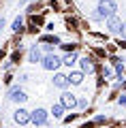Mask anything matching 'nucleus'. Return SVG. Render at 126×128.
Segmentation results:
<instances>
[{
	"mask_svg": "<svg viewBox=\"0 0 126 128\" xmlns=\"http://www.w3.org/2000/svg\"><path fill=\"white\" fill-rule=\"evenodd\" d=\"M117 11V4H115V0H100L98 6H96V11L90 15V19H94V22H100V19H109L113 17Z\"/></svg>",
	"mask_w": 126,
	"mask_h": 128,
	"instance_id": "obj_1",
	"label": "nucleus"
},
{
	"mask_svg": "<svg viewBox=\"0 0 126 128\" xmlns=\"http://www.w3.org/2000/svg\"><path fill=\"white\" fill-rule=\"evenodd\" d=\"M47 118H49V113H47L45 109H41V107H36L34 111H30V122L34 124V126H45Z\"/></svg>",
	"mask_w": 126,
	"mask_h": 128,
	"instance_id": "obj_2",
	"label": "nucleus"
},
{
	"mask_svg": "<svg viewBox=\"0 0 126 128\" xmlns=\"http://www.w3.org/2000/svg\"><path fill=\"white\" fill-rule=\"evenodd\" d=\"M41 64H43V68H45V70H58L60 64H62V60H60L56 54H47Z\"/></svg>",
	"mask_w": 126,
	"mask_h": 128,
	"instance_id": "obj_3",
	"label": "nucleus"
},
{
	"mask_svg": "<svg viewBox=\"0 0 126 128\" xmlns=\"http://www.w3.org/2000/svg\"><path fill=\"white\" fill-rule=\"evenodd\" d=\"M60 102L64 105V109H75V107H77V96L73 94V92H62Z\"/></svg>",
	"mask_w": 126,
	"mask_h": 128,
	"instance_id": "obj_4",
	"label": "nucleus"
},
{
	"mask_svg": "<svg viewBox=\"0 0 126 128\" xmlns=\"http://www.w3.org/2000/svg\"><path fill=\"white\" fill-rule=\"evenodd\" d=\"M9 98H11V100H13V102H19V105L28 100L26 92H24L22 88H17V86H15V88H11V92H9Z\"/></svg>",
	"mask_w": 126,
	"mask_h": 128,
	"instance_id": "obj_5",
	"label": "nucleus"
},
{
	"mask_svg": "<svg viewBox=\"0 0 126 128\" xmlns=\"http://www.w3.org/2000/svg\"><path fill=\"white\" fill-rule=\"evenodd\" d=\"M122 28H124V24H122V19L117 17V15H113V17L107 19V30L111 32V34H117Z\"/></svg>",
	"mask_w": 126,
	"mask_h": 128,
	"instance_id": "obj_6",
	"label": "nucleus"
},
{
	"mask_svg": "<svg viewBox=\"0 0 126 128\" xmlns=\"http://www.w3.org/2000/svg\"><path fill=\"white\" fill-rule=\"evenodd\" d=\"M13 120L19 124V126H24V124H28L30 122V111H26V109H15V113H13Z\"/></svg>",
	"mask_w": 126,
	"mask_h": 128,
	"instance_id": "obj_7",
	"label": "nucleus"
},
{
	"mask_svg": "<svg viewBox=\"0 0 126 128\" xmlns=\"http://www.w3.org/2000/svg\"><path fill=\"white\" fill-rule=\"evenodd\" d=\"M51 81H54V88H60V90H66V88L71 86V83H68V77L62 75V73H56Z\"/></svg>",
	"mask_w": 126,
	"mask_h": 128,
	"instance_id": "obj_8",
	"label": "nucleus"
},
{
	"mask_svg": "<svg viewBox=\"0 0 126 128\" xmlns=\"http://www.w3.org/2000/svg\"><path fill=\"white\" fill-rule=\"evenodd\" d=\"M66 77H68V83H71V86H81V83H83V73H81V70H73Z\"/></svg>",
	"mask_w": 126,
	"mask_h": 128,
	"instance_id": "obj_9",
	"label": "nucleus"
},
{
	"mask_svg": "<svg viewBox=\"0 0 126 128\" xmlns=\"http://www.w3.org/2000/svg\"><path fill=\"white\" fill-rule=\"evenodd\" d=\"M79 66H81V73H83V75H86V73H92V70H94V64H92V60L88 58V56L79 60Z\"/></svg>",
	"mask_w": 126,
	"mask_h": 128,
	"instance_id": "obj_10",
	"label": "nucleus"
},
{
	"mask_svg": "<svg viewBox=\"0 0 126 128\" xmlns=\"http://www.w3.org/2000/svg\"><path fill=\"white\" fill-rule=\"evenodd\" d=\"M28 60H30V62H43V54H41V49L39 47H32L30 49V54H28Z\"/></svg>",
	"mask_w": 126,
	"mask_h": 128,
	"instance_id": "obj_11",
	"label": "nucleus"
},
{
	"mask_svg": "<svg viewBox=\"0 0 126 128\" xmlns=\"http://www.w3.org/2000/svg\"><path fill=\"white\" fill-rule=\"evenodd\" d=\"M51 115H54L56 120H60L64 115V105L62 102H56V105H51Z\"/></svg>",
	"mask_w": 126,
	"mask_h": 128,
	"instance_id": "obj_12",
	"label": "nucleus"
},
{
	"mask_svg": "<svg viewBox=\"0 0 126 128\" xmlns=\"http://www.w3.org/2000/svg\"><path fill=\"white\" fill-rule=\"evenodd\" d=\"M75 62H77V54H75V51H73V54H66L62 58V64H64V66H68V68H71Z\"/></svg>",
	"mask_w": 126,
	"mask_h": 128,
	"instance_id": "obj_13",
	"label": "nucleus"
},
{
	"mask_svg": "<svg viewBox=\"0 0 126 128\" xmlns=\"http://www.w3.org/2000/svg\"><path fill=\"white\" fill-rule=\"evenodd\" d=\"M60 47H62L64 51H68V54H73V51H75V47H77V45H75V43H62V45H60Z\"/></svg>",
	"mask_w": 126,
	"mask_h": 128,
	"instance_id": "obj_14",
	"label": "nucleus"
},
{
	"mask_svg": "<svg viewBox=\"0 0 126 128\" xmlns=\"http://www.w3.org/2000/svg\"><path fill=\"white\" fill-rule=\"evenodd\" d=\"M19 28H22V17H15V19H13V30L17 32Z\"/></svg>",
	"mask_w": 126,
	"mask_h": 128,
	"instance_id": "obj_15",
	"label": "nucleus"
},
{
	"mask_svg": "<svg viewBox=\"0 0 126 128\" xmlns=\"http://www.w3.org/2000/svg\"><path fill=\"white\" fill-rule=\"evenodd\" d=\"M77 107H79V109H86V107H88V100H86V98H79V100H77Z\"/></svg>",
	"mask_w": 126,
	"mask_h": 128,
	"instance_id": "obj_16",
	"label": "nucleus"
},
{
	"mask_svg": "<svg viewBox=\"0 0 126 128\" xmlns=\"http://www.w3.org/2000/svg\"><path fill=\"white\" fill-rule=\"evenodd\" d=\"M54 47H56V45H49V43H47V45H43V49H45L47 54H54Z\"/></svg>",
	"mask_w": 126,
	"mask_h": 128,
	"instance_id": "obj_17",
	"label": "nucleus"
},
{
	"mask_svg": "<svg viewBox=\"0 0 126 128\" xmlns=\"http://www.w3.org/2000/svg\"><path fill=\"white\" fill-rule=\"evenodd\" d=\"M19 81H22V83L28 81V73H22V75H19Z\"/></svg>",
	"mask_w": 126,
	"mask_h": 128,
	"instance_id": "obj_18",
	"label": "nucleus"
},
{
	"mask_svg": "<svg viewBox=\"0 0 126 128\" xmlns=\"http://www.w3.org/2000/svg\"><path fill=\"white\" fill-rule=\"evenodd\" d=\"M117 102H120V105H126V96H120V98H117Z\"/></svg>",
	"mask_w": 126,
	"mask_h": 128,
	"instance_id": "obj_19",
	"label": "nucleus"
},
{
	"mask_svg": "<svg viewBox=\"0 0 126 128\" xmlns=\"http://www.w3.org/2000/svg\"><path fill=\"white\" fill-rule=\"evenodd\" d=\"M92 126H94V124H92V122H88V124H83L81 128H92Z\"/></svg>",
	"mask_w": 126,
	"mask_h": 128,
	"instance_id": "obj_20",
	"label": "nucleus"
},
{
	"mask_svg": "<svg viewBox=\"0 0 126 128\" xmlns=\"http://www.w3.org/2000/svg\"><path fill=\"white\" fill-rule=\"evenodd\" d=\"M122 34H124V38H126V24H124V28H122Z\"/></svg>",
	"mask_w": 126,
	"mask_h": 128,
	"instance_id": "obj_21",
	"label": "nucleus"
},
{
	"mask_svg": "<svg viewBox=\"0 0 126 128\" xmlns=\"http://www.w3.org/2000/svg\"><path fill=\"white\" fill-rule=\"evenodd\" d=\"M32 2H36V0H32Z\"/></svg>",
	"mask_w": 126,
	"mask_h": 128,
	"instance_id": "obj_22",
	"label": "nucleus"
},
{
	"mask_svg": "<svg viewBox=\"0 0 126 128\" xmlns=\"http://www.w3.org/2000/svg\"><path fill=\"white\" fill-rule=\"evenodd\" d=\"M98 2H100V0H98Z\"/></svg>",
	"mask_w": 126,
	"mask_h": 128,
	"instance_id": "obj_23",
	"label": "nucleus"
}]
</instances>
